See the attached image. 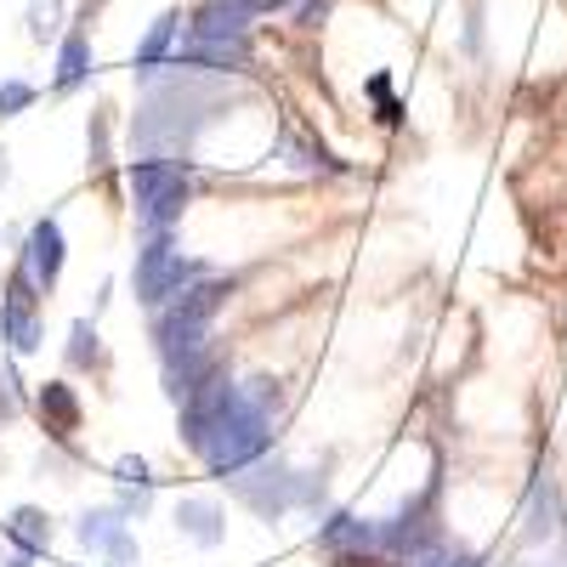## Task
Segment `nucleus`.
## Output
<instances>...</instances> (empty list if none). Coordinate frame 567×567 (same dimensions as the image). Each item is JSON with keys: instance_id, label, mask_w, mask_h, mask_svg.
I'll return each instance as SVG.
<instances>
[{"instance_id": "26", "label": "nucleus", "mask_w": 567, "mask_h": 567, "mask_svg": "<svg viewBox=\"0 0 567 567\" xmlns=\"http://www.w3.org/2000/svg\"><path fill=\"white\" fill-rule=\"evenodd\" d=\"M114 483H125V488H154V477H148V460H142V454L114 460Z\"/></svg>"}, {"instance_id": "8", "label": "nucleus", "mask_w": 567, "mask_h": 567, "mask_svg": "<svg viewBox=\"0 0 567 567\" xmlns=\"http://www.w3.org/2000/svg\"><path fill=\"white\" fill-rule=\"evenodd\" d=\"M216 347V323L210 318H187L176 307H159L154 312V352H159V369H176L187 358H199Z\"/></svg>"}, {"instance_id": "24", "label": "nucleus", "mask_w": 567, "mask_h": 567, "mask_svg": "<svg viewBox=\"0 0 567 567\" xmlns=\"http://www.w3.org/2000/svg\"><path fill=\"white\" fill-rule=\"evenodd\" d=\"M363 91L381 103V114H374V120H381V125H403V103H392V74H369Z\"/></svg>"}, {"instance_id": "5", "label": "nucleus", "mask_w": 567, "mask_h": 567, "mask_svg": "<svg viewBox=\"0 0 567 567\" xmlns=\"http://www.w3.org/2000/svg\"><path fill=\"white\" fill-rule=\"evenodd\" d=\"M227 494L239 499L245 511H256L261 523H278V516L296 511V465L278 460V454H261V460H250L245 471H233Z\"/></svg>"}, {"instance_id": "12", "label": "nucleus", "mask_w": 567, "mask_h": 567, "mask_svg": "<svg viewBox=\"0 0 567 567\" xmlns=\"http://www.w3.org/2000/svg\"><path fill=\"white\" fill-rule=\"evenodd\" d=\"M182 12H159L148 29H142V40H136V52H131V74H136V85H148L159 69H171V52H176V40H182Z\"/></svg>"}, {"instance_id": "9", "label": "nucleus", "mask_w": 567, "mask_h": 567, "mask_svg": "<svg viewBox=\"0 0 567 567\" xmlns=\"http://www.w3.org/2000/svg\"><path fill=\"white\" fill-rule=\"evenodd\" d=\"M256 18L261 12L250 7V0H199V7L187 12L182 34L187 40H250Z\"/></svg>"}, {"instance_id": "11", "label": "nucleus", "mask_w": 567, "mask_h": 567, "mask_svg": "<svg viewBox=\"0 0 567 567\" xmlns=\"http://www.w3.org/2000/svg\"><path fill=\"white\" fill-rule=\"evenodd\" d=\"M171 69H187V74H239L250 69V40H176L171 52Z\"/></svg>"}, {"instance_id": "19", "label": "nucleus", "mask_w": 567, "mask_h": 567, "mask_svg": "<svg viewBox=\"0 0 567 567\" xmlns=\"http://www.w3.org/2000/svg\"><path fill=\"white\" fill-rule=\"evenodd\" d=\"M233 290H239V284H233V278H199V284H187V290L176 296V301H165V307H176V312H187V318H210L216 323V312L233 301Z\"/></svg>"}, {"instance_id": "14", "label": "nucleus", "mask_w": 567, "mask_h": 567, "mask_svg": "<svg viewBox=\"0 0 567 567\" xmlns=\"http://www.w3.org/2000/svg\"><path fill=\"white\" fill-rule=\"evenodd\" d=\"M176 534L187 539V545H199V550H216L221 539H227V511L216 505V499H205V494H187V499H176Z\"/></svg>"}, {"instance_id": "25", "label": "nucleus", "mask_w": 567, "mask_h": 567, "mask_svg": "<svg viewBox=\"0 0 567 567\" xmlns=\"http://www.w3.org/2000/svg\"><path fill=\"white\" fill-rule=\"evenodd\" d=\"M29 103H34V85H29V80H18V74H12V80H0V120L23 114Z\"/></svg>"}, {"instance_id": "6", "label": "nucleus", "mask_w": 567, "mask_h": 567, "mask_svg": "<svg viewBox=\"0 0 567 567\" xmlns=\"http://www.w3.org/2000/svg\"><path fill=\"white\" fill-rule=\"evenodd\" d=\"M437 494H443V483L432 477V483H425L414 499H403L392 516H381V550H386V556H398V561H414L425 545H437V539H443Z\"/></svg>"}, {"instance_id": "29", "label": "nucleus", "mask_w": 567, "mask_h": 567, "mask_svg": "<svg viewBox=\"0 0 567 567\" xmlns=\"http://www.w3.org/2000/svg\"><path fill=\"white\" fill-rule=\"evenodd\" d=\"M0 567H34V556L29 550H7V556H0Z\"/></svg>"}, {"instance_id": "18", "label": "nucleus", "mask_w": 567, "mask_h": 567, "mask_svg": "<svg viewBox=\"0 0 567 567\" xmlns=\"http://www.w3.org/2000/svg\"><path fill=\"white\" fill-rule=\"evenodd\" d=\"M0 534L12 539V550H29V556H45V550H52V539H58L52 516H45L40 505H18L7 523H0Z\"/></svg>"}, {"instance_id": "17", "label": "nucleus", "mask_w": 567, "mask_h": 567, "mask_svg": "<svg viewBox=\"0 0 567 567\" xmlns=\"http://www.w3.org/2000/svg\"><path fill=\"white\" fill-rule=\"evenodd\" d=\"M91 74H97V63H91V34H85V29H63V40H58V74H52V91H58V97H69V91H80Z\"/></svg>"}, {"instance_id": "27", "label": "nucleus", "mask_w": 567, "mask_h": 567, "mask_svg": "<svg viewBox=\"0 0 567 567\" xmlns=\"http://www.w3.org/2000/svg\"><path fill=\"white\" fill-rule=\"evenodd\" d=\"M329 7H336V0H296V7H290V18H296L301 29H318V23L329 18Z\"/></svg>"}, {"instance_id": "16", "label": "nucleus", "mask_w": 567, "mask_h": 567, "mask_svg": "<svg viewBox=\"0 0 567 567\" xmlns=\"http://www.w3.org/2000/svg\"><path fill=\"white\" fill-rule=\"evenodd\" d=\"M34 409H40V425H45V437H52V443H69L80 432V398H74L69 381H45Z\"/></svg>"}, {"instance_id": "20", "label": "nucleus", "mask_w": 567, "mask_h": 567, "mask_svg": "<svg viewBox=\"0 0 567 567\" xmlns=\"http://www.w3.org/2000/svg\"><path fill=\"white\" fill-rule=\"evenodd\" d=\"M63 363L69 369H103L109 352H103V336H97V318H74L69 323V347H63Z\"/></svg>"}, {"instance_id": "21", "label": "nucleus", "mask_w": 567, "mask_h": 567, "mask_svg": "<svg viewBox=\"0 0 567 567\" xmlns=\"http://www.w3.org/2000/svg\"><path fill=\"white\" fill-rule=\"evenodd\" d=\"M63 18H69V0H29V12H23V34L34 40V45H45V40H63Z\"/></svg>"}, {"instance_id": "4", "label": "nucleus", "mask_w": 567, "mask_h": 567, "mask_svg": "<svg viewBox=\"0 0 567 567\" xmlns=\"http://www.w3.org/2000/svg\"><path fill=\"white\" fill-rule=\"evenodd\" d=\"M40 284L29 272V261L18 256L7 267V284H0V347L12 358H34L45 347V318H40Z\"/></svg>"}, {"instance_id": "13", "label": "nucleus", "mask_w": 567, "mask_h": 567, "mask_svg": "<svg viewBox=\"0 0 567 567\" xmlns=\"http://www.w3.org/2000/svg\"><path fill=\"white\" fill-rule=\"evenodd\" d=\"M318 550L323 556H347V550H381V523H369L358 511H329L318 523Z\"/></svg>"}, {"instance_id": "2", "label": "nucleus", "mask_w": 567, "mask_h": 567, "mask_svg": "<svg viewBox=\"0 0 567 567\" xmlns=\"http://www.w3.org/2000/svg\"><path fill=\"white\" fill-rule=\"evenodd\" d=\"M125 187H131V210H136L142 239H154V233H176L182 216H187V199H194L187 165L182 159H165V154L131 159L125 165Z\"/></svg>"}, {"instance_id": "3", "label": "nucleus", "mask_w": 567, "mask_h": 567, "mask_svg": "<svg viewBox=\"0 0 567 567\" xmlns=\"http://www.w3.org/2000/svg\"><path fill=\"white\" fill-rule=\"evenodd\" d=\"M199 278H210V261L182 256L171 233H154V239H142V250L131 261V296L148 312H159L165 301H176L187 284H199Z\"/></svg>"}, {"instance_id": "23", "label": "nucleus", "mask_w": 567, "mask_h": 567, "mask_svg": "<svg viewBox=\"0 0 567 567\" xmlns=\"http://www.w3.org/2000/svg\"><path fill=\"white\" fill-rule=\"evenodd\" d=\"M109 148H114V125H109V109H97V114H91V125H85V154H91V165H109Z\"/></svg>"}, {"instance_id": "15", "label": "nucleus", "mask_w": 567, "mask_h": 567, "mask_svg": "<svg viewBox=\"0 0 567 567\" xmlns=\"http://www.w3.org/2000/svg\"><path fill=\"white\" fill-rule=\"evenodd\" d=\"M216 381H227L221 347H210V352H199V358H187V363L165 369V398L182 403V398H194V392H205V386H216Z\"/></svg>"}, {"instance_id": "30", "label": "nucleus", "mask_w": 567, "mask_h": 567, "mask_svg": "<svg viewBox=\"0 0 567 567\" xmlns=\"http://www.w3.org/2000/svg\"><path fill=\"white\" fill-rule=\"evenodd\" d=\"M12 182V159H7V148H0V187Z\"/></svg>"}, {"instance_id": "28", "label": "nucleus", "mask_w": 567, "mask_h": 567, "mask_svg": "<svg viewBox=\"0 0 567 567\" xmlns=\"http://www.w3.org/2000/svg\"><path fill=\"white\" fill-rule=\"evenodd\" d=\"M125 516H148V505H154V488H125L120 483V499H114Z\"/></svg>"}, {"instance_id": "7", "label": "nucleus", "mask_w": 567, "mask_h": 567, "mask_svg": "<svg viewBox=\"0 0 567 567\" xmlns=\"http://www.w3.org/2000/svg\"><path fill=\"white\" fill-rule=\"evenodd\" d=\"M74 545L103 556L109 567H136V534H131V516L120 505H97V511H80L74 516Z\"/></svg>"}, {"instance_id": "22", "label": "nucleus", "mask_w": 567, "mask_h": 567, "mask_svg": "<svg viewBox=\"0 0 567 567\" xmlns=\"http://www.w3.org/2000/svg\"><path fill=\"white\" fill-rule=\"evenodd\" d=\"M409 567H483V561H477V550H465V545H454V539L443 534L437 545H425Z\"/></svg>"}, {"instance_id": "1", "label": "nucleus", "mask_w": 567, "mask_h": 567, "mask_svg": "<svg viewBox=\"0 0 567 567\" xmlns=\"http://www.w3.org/2000/svg\"><path fill=\"white\" fill-rule=\"evenodd\" d=\"M284 414V386L272 374H250V381H233V398H227V414L210 432L199 465L210 471L216 483H227L233 471H245L250 460L272 454V425Z\"/></svg>"}, {"instance_id": "10", "label": "nucleus", "mask_w": 567, "mask_h": 567, "mask_svg": "<svg viewBox=\"0 0 567 567\" xmlns=\"http://www.w3.org/2000/svg\"><path fill=\"white\" fill-rule=\"evenodd\" d=\"M23 261H29V272H34L40 290L52 296L58 278H63V261H69V239H63V221H58V216H34V221H29Z\"/></svg>"}]
</instances>
